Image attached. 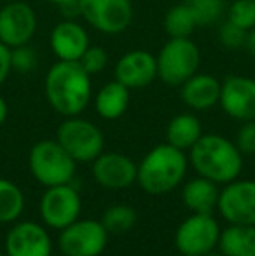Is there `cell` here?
Returning a JSON list of instances; mask_svg holds the SVG:
<instances>
[{"label": "cell", "mask_w": 255, "mask_h": 256, "mask_svg": "<svg viewBox=\"0 0 255 256\" xmlns=\"http://www.w3.org/2000/svg\"><path fill=\"white\" fill-rule=\"evenodd\" d=\"M44 92L51 108L60 115H81L91 102V75L79 61L58 60L46 74Z\"/></svg>", "instance_id": "1"}, {"label": "cell", "mask_w": 255, "mask_h": 256, "mask_svg": "<svg viewBox=\"0 0 255 256\" xmlns=\"http://www.w3.org/2000/svg\"><path fill=\"white\" fill-rule=\"evenodd\" d=\"M189 162L199 176L225 185L241 172L243 154L224 136L203 134L189 150Z\"/></svg>", "instance_id": "2"}, {"label": "cell", "mask_w": 255, "mask_h": 256, "mask_svg": "<svg viewBox=\"0 0 255 256\" xmlns=\"http://www.w3.org/2000/svg\"><path fill=\"white\" fill-rule=\"evenodd\" d=\"M189 157L184 150L163 143L150 150L136 169V182L149 196H164L175 190L187 172Z\"/></svg>", "instance_id": "3"}, {"label": "cell", "mask_w": 255, "mask_h": 256, "mask_svg": "<svg viewBox=\"0 0 255 256\" xmlns=\"http://www.w3.org/2000/svg\"><path fill=\"white\" fill-rule=\"evenodd\" d=\"M77 162L56 140H42L35 143L28 155V166L41 185L56 186L70 183L75 174Z\"/></svg>", "instance_id": "4"}, {"label": "cell", "mask_w": 255, "mask_h": 256, "mask_svg": "<svg viewBox=\"0 0 255 256\" xmlns=\"http://www.w3.org/2000/svg\"><path fill=\"white\" fill-rule=\"evenodd\" d=\"M201 52L191 37L168 38L156 56L157 77L170 88H180L187 78L197 74Z\"/></svg>", "instance_id": "5"}, {"label": "cell", "mask_w": 255, "mask_h": 256, "mask_svg": "<svg viewBox=\"0 0 255 256\" xmlns=\"http://www.w3.org/2000/svg\"><path fill=\"white\" fill-rule=\"evenodd\" d=\"M56 142L67 150L75 162H93L103 152V132L93 122L75 117H67L60 124Z\"/></svg>", "instance_id": "6"}, {"label": "cell", "mask_w": 255, "mask_h": 256, "mask_svg": "<svg viewBox=\"0 0 255 256\" xmlns=\"http://www.w3.org/2000/svg\"><path fill=\"white\" fill-rule=\"evenodd\" d=\"M79 16L105 35H119L133 21L131 0H79Z\"/></svg>", "instance_id": "7"}, {"label": "cell", "mask_w": 255, "mask_h": 256, "mask_svg": "<svg viewBox=\"0 0 255 256\" xmlns=\"http://www.w3.org/2000/svg\"><path fill=\"white\" fill-rule=\"evenodd\" d=\"M220 232L222 230L213 214L192 212V216H189L177 228L175 246L184 256H203L218 246Z\"/></svg>", "instance_id": "8"}, {"label": "cell", "mask_w": 255, "mask_h": 256, "mask_svg": "<svg viewBox=\"0 0 255 256\" xmlns=\"http://www.w3.org/2000/svg\"><path fill=\"white\" fill-rule=\"evenodd\" d=\"M107 242L109 232L96 220H77L65 226L58 239L60 251L65 256H100Z\"/></svg>", "instance_id": "9"}, {"label": "cell", "mask_w": 255, "mask_h": 256, "mask_svg": "<svg viewBox=\"0 0 255 256\" xmlns=\"http://www.w3.org/2000/svg\"><path fill=\"white\" fill-rule=\"evenodd\" d=\"M218 212L231 225H255V180H232L220 190Z\"/></svg>", "instance_id": "10"}, {"label": "cell", "mask_w": 255, "mask_h": 256, "mask_svg": "<svg viewBox=\"0 0 255 256\" xmlns=\"http://www.w3.org/2000/svg\"><path fill=\"white\" fill-rule=\"evenodd\" d=\"M39 209H41V216L46 225L56 230H63L65 226L77 222L81 216V196L68 183L48 186L41 199Z\"/></svg>", "instance_id": "11"}, {"label": "cell", "mask_w": 255, "mask_h": 256, "mask_svg": "<svg viewBox=\"0 0 255 256\" xmlns=\"http://www.w3.org/2000/svg\"><path fill=\"white\" fill-rule=\"evenodd\" d=\"M37 32V14L27 2H7L0 9V42L14 49L30 44Z\"/></svg>", "instance_id": "12"}, {"label": "cell", "mask_w": 255, "mask_h": 256, "mask_svg": "<svg viewBox=\"0 0 255 256\" xmlns=\"http://www.w3.org/2000/svg\"><path fill=\"white\" fill-rule=\"evenodd\" d=\"M222 110L234 120H255V78L243 75H229L222 80Z\"/></svg>", "instance_id": "13"}, {"label": "cell", "mask_w": 255, "mask_h": 256, "mask_svg": "<svg viewBox=\"0 0 255 256\" xmlns=\"http://www.w3.org/2000/svg\"><path fill=\"white\" fill-rule=\"evenodd\" d=\"M138 166L124 154H100L93 160V178L100 186L109 190H123L136 182Z\"/></svg>", "instance_id": "14"}, {"label": "cell", "mask_w": 255, "mask_h": 256, "mask_svg": "<svg viewBox=\"0 0 255 256\" xmlns=\"http://www.w3.org/2000/svg\"><path fill=\"white\" fill-rule=\"evenodd\" d=\"M51 237L39 223H16L6 237V256H51Z\"/></svg>", "instance_id": "15"}, {"label": "cell", "mask_w": 255, "mask_h": 256, "mask_svg": "<svg viewBox=\"0 0 255 256\" xmlns=\"http://www.w3.org/2000/svg\"><path fill=\"white\" fill-rule=\"evenodd\" d=\"M114 74L116 80L126 86L129 91L149 88L157 77L156 56L143 49L124 52L116 63Z\"/></svg>", "instance_id": "16"}, {"label": "cell", "mask_w": 255, "mask_h": 256, "mask_svg": "<svg viewBox=\"0 0 255 256\" xmlns=\"http://www.w3.org/2000/svg\"><path fill=\"white\" fill-rule=\"evenodd\" d=\"M51 51L62 61H79L89 48V35L82 24L74 20H65L58 23L49 37Z\"/></svg>", "instance_id": "17"}, {"label": "cell", "mask_w": 255, "mask_h": 256, "mask_svg": "<svg viewBox=\"0 0 255 256\" xmlns=\"http://www.w3.org/2000/svg\"><path fill=\"white\" fill-rule=\"evenodd\" d=\"M220 86L222 82H218L211 75L194 74L180 86V98L191 110H210L220 102Z\"/></svg>", "instance_id": "18"}, {"label": "cell", "mask_w": 255, "mask_h": 256, "mask_svg": "<svg viewBox=\"0 0 255 256\" xmlns=\"http://www.w3.org/2000/svg\"><path fill=\"white\" fill-rule=\"evenodd\" d=\"M218 196L220 190L217 183L203 176L187 182L182 188V202L196 214H213L218 204Z\"/></svg>", "instance_id": "19"}, {"label": "cell", "mask_w": 255, "mask_h": 256, "mask_svg": "<svg viewBox=\"0 0 255 256\" xmlns=\"http://www.w3.org/2000/svg\"><path fill=\"white\" fill-rule=\"evenodd\" d=\"M129 106V89L121 82L112 80L105 84L95 98V108L105 120H116L123 117Z\"/></svg>", "instance_id": "20"}, {"label": "cell", "mask_w": 255, "mask_h": 256, "mask_svg": "<svg viewBox=\"0 0 255 256\" xmlns=\"http://www.w3.org/2000/svg\"><path fill=\"white\" fill-rule=\"evenodd\" d=\"M201 136H203V128L194 114L175 115L166 128V143L184 152L191 150Z\"/></svg>", "instance_id": "21"}, {"label": "cell", "mask_w": 255, "mask_h": 256, "mask_svg": "<svg viewBox=\"0 0 255 256\" xmlns=\"http://www.w3.org/2000/svg\"><path fill=\"white\" fill-rule=\"evenodd\" d=\"M217 248L224 256H255V225H229Z\"/></svg>", "instance_id": "22"}, {"label": "cell", "mask_w": 255, "mask_h": 256, "mask_svg": "<svg viewBox=\"0 0 255 256\" xmlns=\"http://www.w3.org/2000/svg\"><path fill=\"white\" fill-rule=\"evenodd\" d=\"M163 28L170 38H185L191 37L197 28L196 18H194L191 7L185 2L177 4L164 14Z\"/></svg>", "instance_id": "23"}, {"label": "cell", "mask_w": 255, "mask_h": 256, "mask_svg": "<svg viewBox=\"0 0 255 256\" xmlns=\"http://www.w3.org/2000/svg\"><path fill=\"white\" fill-rule=\"evenodd\" d=\"M25 209V196L18 185L0 178V223H13Z\"/></svg>", "instance_id": "24"}, {"label": "cell", "mask_w": 255, "mask_h": 256, "mask_svg": "<svg viewBox=\"0 0 255 256\" xmlns=\"http://www.w3.org/2000/svg\"><path fill=\"white\" fill-rule=\"evenodd\" d=\"M102 225L105 230L114 236H123L129 232L136 223V212L133 208L126 204H114L103 212L102 216Z\"/></svg>", "instance_id": "25"}, {"label": "cell", "mask_w": 255, "mask_h": 256, "mask_svg": "<svg viewBox=\"0 0 255 256\" xmlns=\"http://www.w3.org/2000/svg\"><path fill=\"white\" fill-rule=\"evenodd\" d=\"M191 7L197 26H208L222 20L225 14V0H185Z\"/></svg>", "instance_id": "26"}, {"label": "cell", "mask_w": 255, "mask_h": 256, "mask_svg": "<svg viewBox=\"0 0 255 256\" xmlns=\"http://www.w3.org/2000/svg\"><path fill=\"white\" fill-rule=\"evenodd\" d=\"M227 21L245 32L255 26V0H232L225 9Z\"/></svg>", "instance_id": "27"}, {"label": "cell", "mask_w": 255, "mask_h": 256, "mask_svg": "<svg viewBox=\"0 0 255 256\" xmlns=\"http://www.w3.org/2000/svg\"><path fill=\"white\" fill-rule=\"evenodd\" d=\"M79 63L93 77V75L105 70L107 63H109V54H107L103 48H100V46H89L84 51V54L81 56Z\"/></svg>", "instance_id": "28"}, {"label": "cell", "mask_w": 255, "mask_h": 256, "mask_svg": "<svg viewBox=\"0 0 255 256\" xmlns=\"http://www.w3.org/2000/svg\"><path fill=\"white\" fill-rule=\"evenodd\" d=\"M246 35H248V32L241 30V28H238L236 24L229 23V21L225 20V23H222L220 28H218L217 37H218V42H220L225 49H231V51H234V49L245 48Z\"/></svg>", "instance_id": "29"}, {"label": "cell", "mask_w": 255, "mask_h": 256, "mask_svg": "<svg viewBox=\"0 0 255 256\" xmlns=\"http://www.w3.org/2000/svg\"><path fill=\"white\" fill-rule=\"evenodd\" d=\"M11 60H13V70L20 74H27L37 66V54L32 48H28V44L11 49Z\"/></svg>", "instance_id": "30"}, {"label": "cell", "mask_w": 255, "mask_h": 256, "mask_svg": "<svg viewBox=\"0 0 255 256\" xmlns=\"http://www.w3.org/2000/svg\"><path fill=\"white\" fill-rule=\"evenodd\" d=\"M234 145L243 155H255V120H246L238 129Z\"/></svg>", "instance_id": "31"}, {"label": "cell", "mask_w": 255, "mask_h": 256, "mask_svg": "<svg viewBox=\"0 0 255 256\" xmlns=\"http://www.w3.org/2000/svg\"><path fill=\"white\" fill-rule=\"evenodd\" d=\"M13 72V60H11V48L0 42V88Z\"/></svg>", "instance_id": "32"}, {"label": "cell", "mask_w": 255, "mask_h": 256, "mask_svg": "<svg viewBox=\"0 0 255 256\" xmlns=\"http://www.w3.org/2000/svg\"><path fill=\"white\" fill-rule=\"evenodd\" d=\"M51 4L58 6L63 12H68V10H74L75 14H79V0H49Z\"/></svg>", "instance_id": "33"}, {"label": "cell", "mask_w": 255, "mask_h": 256, "mask_svg": "<svg viewBox=\"0 0 255 256\" xmlns=\"http://www.w3.org/2000/svg\"><path fill=\"white\" fill-rule=\"evenodd\" d=\"M245 49L248 51L252 56L255 58V26L252 30L248 32V35H246V44H245Z\"/></svg>", "instance_id": "34"}, {"label": "cell", "mask_w": 255, "mask_h": 256, "mask_svg": "<svg viewBox=\"0 0 255 256\" xmlns=\"http://www.w3.org/2000/svg\"><path fill=\"white\" fill-rule=\"evenodd\" d=\"M7 114H9V108H7L6 100H4L2 96H0V128H2V126H4V122H6Z\"/></svg>", "instance_id": "35"}, {"label": "cell", "mask_w": 255, "mask_h": 256, "mask_svg": "<svg viewBox=\"0 0 255 256\" xmlns=\"http://www.w3.org/2000/svg\"><path fill=\"white\" fill-rule=\"evenodd\" d=\"M203 256H224L222 253H215V251H210V253H206V254H203Z\"/></svg>", "instance_id": "36"}, {"label": "cell", "mask_w": 255, "mask_h": 256, "mask_svg": "<svg viewBox=\"0 0 255 256\" xmlns=\"http://www.w3.org/2000/svg\"><path fill=\"white\" fill-rule=\"evenodd\" d=\"M2 2H9V0H2Z\"/></svg>", "instance_id": "37"}, {"label": "cell", "mask_w": 255, "mask_h": 256, "mask_svg": "<svg viewBox=\"0 0 255 256\" xmlns=\"http://www.w3.org/2000/svg\"><path fill=\"white\" fill-rule=\"evenodd\" d=\"M0 256H4V254H2V251H0Z\"/></svg>", "instance_id": "38"}]
</instances>
